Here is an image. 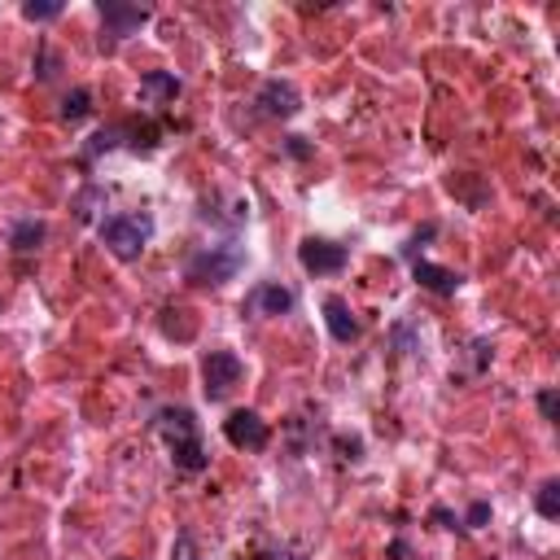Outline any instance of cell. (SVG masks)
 Returning <instances> with one entry per match:
<instances>
[{"instance_id": "10", "label": "cell", "mask_w": 560, "mask_h": 560, "mask_svg": "<svg viewBox=\"0 0 560 560\" xmlns=\"http://www.w3.org/2000/svg\"><path fill=\"white\" fill-rule=\"evenodd\" d=\"M411 276H416V284H420V289L442 293V298H451V293L459 289V271L438 267V262H424V258H416V262H411Z\"/></svg>"}, {"instance_id": "14", "label": "cell", "mask_w": 560, "mask_h": 560, "mask_svg": "<svg viewBox=\"0 0 560 560\" xmlns=\"http://www.w3.org/2000/svg\"><path fill=\"white\" fill-rule=\"evenodd\" d=\"M88 114H92V92H88V88L66 92V101H61V118H66V122H83Z\"/></svg>"}, {"instance_id": "7", "label": "cell", "mask_w": 560, "mask_h": 560, "mask_svg": "<svg viewBox=\"0 0 560 560\" xmlns=\"http://www.w3.org/2000/svg\"><path fill=\"white\" fill-rule=\"evenodd\" d=\"M96 13H101V26H105L109 39H127L131 31H140L153 18L144 4H122V0H101Z\"/></svg>"}, {"instance_id": "20", "label": "cell", "mask_w": 560, "mask_h": 560, "mask_svg": "<svg viewBox=\"0 0 560 560\" xmlns=\"http://www.w3.org/2000/svg\"><path fill=\"white\" fill-rule=\"evenodd\" d=\"M389 556H394V560H416V551H411L402 538H394V542H389Z\"/></svg>"}, {"instance_id": "1", "label": "cell", "mask_w": 560, "mask_h": 560, "mask_svg": "<svg viewBox=\"0 0 560 560\" xmlns=\"http://www.w3.org/2000/svg\"><path fill=\"white\" fill-rule=\"evenodd\" d=\"M153 433L166 442L171 464H175L179 472H201V468L210 464V455H206V446H201V424H197V416H192L188 407H162V411L153 416Z\"/></svg>"}, {"instance_id": "13", "label": "cell", "mask_w": 560, "mask_h": 560, "mask_svg": "<svg viewBox=\"0 0 560 560\" xmlns=\"http://www.w3.org/2000/svg\"><path fill=\"white\" fill-rule=\"evenodd\" d=\"M39 241H44V223H39V219H18L13 232H9V245H13L18 254L39 249Z\"/></svg>"}, {"instance_id": "12", "label": "cell", "mask_w": 560, "mask_h": 560, "mask_svg": "<svg viewBox=\"0 0 560 560\" xmlns=\"http://www.w3.org/2000/svg\"><path fill=\"white\" fill-rule=\"evenodd\" d=\"M245 306L258 311V315H284V311H293V293H289L284 284H258V289L245 298Z\"/></svg>"}, {"instance_id": "5", "label": "cell", "mask_w": 560, "mask_h": 560, "mask_svg": "<svg viewBox=\"0 0 560 560\" xmlns=\"http://www.w3.org/2000/svg\"><path fill=\"white\" fill-rule=\"evenodd\" d=\"M346 245H337V241H328V236H306L302 245H298V262H302V271H311V276H337L341 267H346Z\"/></svg>"}, {"instance_id": "4", "label": "cell", "mask_w": 560, "mask_h": 560, "mask_svg": "<svg viewBox=\"0 0 560 560\" xmlns=\"http://www.w3.org/2000/svg\"><path fill=\"white\" fill-rule=\"evenodd\" d=\"M241 376H245V363H241V354H232V350H210V354L201 359V389H206L210 402L228 398V394L241 385Z\"/></svg>"}, {"instance_id": "9", "label": "cell", "mask_w": 560, "mask_h": 560, "mask_svg": "<svg viewBox=\"0 0 560 560\" xmlns=\"http://www.w3.org/2000/svg\"><path fill=\"white\" fill-rule=\"evenodd\" d=\"M324 324H328V332H332V341H341V346H350V341H359V319H354V311L346 306V298H324Z\"/></svg>"}, {"instance_id": "3", "label": "cell", "mask_w": 560, "mask_h": 560, "mask_svg": "<svg viewBox=\"0 0 560 560\" xmlns=\"http://www.w3.org/2000/svg\"><path fill=\"white\" fill-rule=\"evenodd\" d=\"M245 262V249L236 241H223V245H201L188 262H184V276L192 284H228Z\"/></svg>"}, {"instance_id": "22", "label": "cell", "mask_w": 560, "mask_h": 560, "mask_svg": "<svg viewBox=\"0 0 560 560\" xmlns=\"http://www.w3.org/2000/svg\"><path fill=\"white\" fill-rule=\"evenodd\" d=\"M433 521H442V525H446V529H455V525H459V521H455V516H451V512H446V508H433Z\"/></svg>"}, {"instance_id": "21", "label": "cell", "mask_w": 560, "mask_h": 560, "mask_svg": "<svg viewBox=\"0 0 560 560\" xmlns=\"http://www.w3.org/2000/svg\"><path fill=\"white\" fill-rule=\"evenodd\" d=\"M284 149H289L293 158H306V153H311V149L302 144V136H289V140H284Z\"/></svg>"}, {"instance_id": "15", "label": "cell", "mask_w": 560, "mask_h": 560, "mask_svg": "<svg viewBox=\"0 0 560 560\" xmlns=\"http://www.w3.org/2000/svg\"><path fill=\"white\" fill-rule=\"evenodd\" d=\"M534 508L542 521H556L560 516V481H542L538 494H534Z\"/></svg>"}, {"instance_id": "11", "label": "cell", "mask_w": 560, "mask_h": 560, "mask_svg": "<svg viewBox=\"0 0 560 560\" xmlns=\"http://www.w3.org/2000/svg\"><path fill=\"white\" fill-rule=\"evenodd\" d=\"M179 96V79L171 70H144L140 74V101L144 105H171Z\"/></svg>"}, {"instance_id": "23", "label": "cell", "mask_w": 560, "mask_h": 560, "mask_svg": "<svg viewBox=\"0 0 560 560\" xmlns=\"http://www.w3.org/2000/svg\"><path fill=\"white\" fill-rule=\"evenodd\" d=\"M284 560H302V556H284Z\"/></svg>"}, {"instance_id": "18", "label": "cell", "mask_w": 560, "mask_h": 560, "mask_svg": "<svg viewBox=\"0 0 560 560\" xmlns=\"http://www.w3.org/2000/svg\"><path fill=\"white\" fill-rule=\"evenodd\" d=\"M538 411H542L547 420H556V389H542V394H538Z\"/></svg>"}, {"instance_id": "19", "label": "cell", "mask_w": 560, "mask_h": 560, "mask_svg": "<svg viewBox=\"0 0 560 560\" xmlns=\"http://www.w3.org/2000/svg\"><path fill=\"white\" fill-rule=\"evenodd\" d=\"M486 521H490V503H472V508H468V525L477 529V525H486Z\"/></svg>"}, {"instance_id": "2", "label": "cell", "mask_w": 560, "mask_h": 560, "mask_svg": "<svg viewBox=\"0 0 560 560\" xmlns=\"http://www.w3.org/2000/svg\"><path fill=\"white\" fill-rule=\"evenodd\" d=\"M96 232H101V245H105L114 258L131 262V258L144 254V245H149V236H153V214H144V210L109 214V219H101Z\"/></svg>"}, {"instance_id": "17", "label": "cell", "mask_w": 560, "mask_h": 560, "mask_svg": "<svg viewBox=\"0 0 560 560\" xmlns=\"http://www.w3.org/2000/svg\"><path fill=\"white\" fill-rule=\"evenodd\" d=\"M171 560H201V556H197V542H192V534H175Z\"/></svg>"}, {"instance_id": "6", "label": "cell", "mask_w": 560, "mask_h": 560, "mask_svg": "<svg viewBox=\"0 0 560 560\" xmlns=\"http://www.w3.org/2000/svg\"><path fill=\"white\" fill-rule=\"evenodd\" d=\"M223 438H228L236 451H262V446L271 442V429H267V420H262L258 411L236 407V411L223 420Z\"/></svg>"}, {"instance_id": "8", "label": "cell", "mask_w": 560, "mask_h": 560, "mask_svg": "<svg viewBox=\"0 0 560 560\" xmlns=\"http://www.w3.org/2000/svg\"><path fill=\"white\" fill-rule=\"evenodd\" d=\"M258 109H262L267 118H293V114L302 109V96H298V88H293L289 79H267V83L258 88Z\"/></svg>"}, {"instance_id": "16", "label": "cell", "mask_w": 560, "mask_h": 560, "mask_svg": "<svg viewBox=\"0 0 560 560\" xmlns=\"http://www.w3.org/2000/svg\"><path fill=\"white\" fill-rule=\"evenodd\" d=\"M57 13H61L57 0H26V4H22V18H26V22H52Z\"/></svg>"}]
</instances>
